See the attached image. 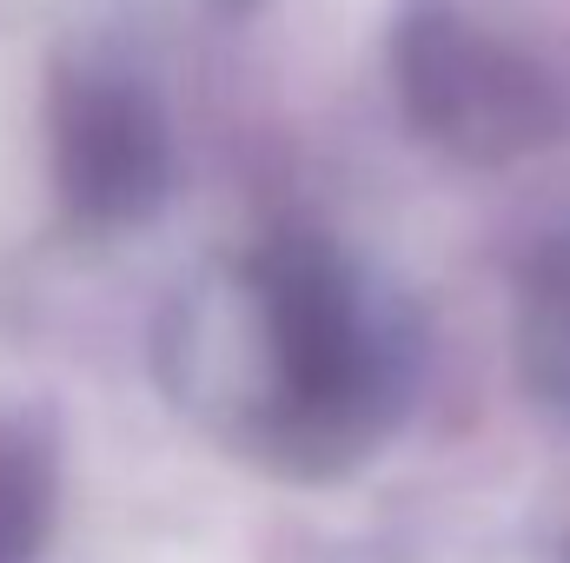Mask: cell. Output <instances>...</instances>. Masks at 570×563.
I'll return each mask as SVG.
<instances>
[{
	"label": "cell",
	"mask_w": 570,
	"mask_h": 563,
	"mask_svg": "<svg viewBox=\"0 0 570 563\" xmlns=\"http://www.w3.org/2000/svg\"><path fill=\"white\" fill-rule=\"evenodd\" d=\"M392 87L405 120L471 166H511L538 146L564 140L570 107L551 67L524 47L491 40L444 0H419L392 27Z\"/></svg>",
	"instance_id": "2"
},
{
	"label": "cell",
	"mask_w": 570,
	"mask_h": 563,
	"mask_svg": "<svg viewBox=\"0 0 570 563\" xmlns=\"http://www.w3.org/2000/svg\"><path fill=\"white\" fill-rule=\"evenodd\" d=\"M246 292L259 305V332L273 358V405L259 444L298 477L345 471L352 457L372 451L392 412L385 358L345 266L318 239L279 233L253 259Z\"/></svg>",
	"instance_id": "1"
},
{
	"label": "cell",
	"mask_w": 570,
	"mask_h": 563,
	"mask_svg": "<svg viewBox=\"0 0 570 563\" xmlns=\"http://www.w3.org/2000/svg\"><path fill=\"white\" fill-rule=\"evenodd\" d=\"M524 378L570 405V233L544 239L524 279Z\"/></svg>",
	"instance_id": "4"
},
{
	"label": "cell",
	"mask_w": 570,
	"mask_h": 563,
	"mask_svg": "<svg viewBox=\"0 0 570 563\" xmlns=\"http://www.w3.org/2000/svg\"><path fill=\"white\" fill-rule=\"evenodd\" d=\"M53 524V451L20 431L0 424V563H20Z\"/></svg>",
	"instance_id": "5"
},
{
	"label": "cell",
	"mask_w": 570,
	"mask_h": 563,
	"mask_svg": "<svg viewBox=\"0 0 570 563\" xmlns=\"http://www.w3.org/2000/svg\"><path fill=\"white\" fill-rule=\"evenodd\" d=\"M53 186L80 226H134L173 192L159 107L127 80L67 73L53 87Z\"/></svg>",
	"instance_id": "3"
}]
</instances>
